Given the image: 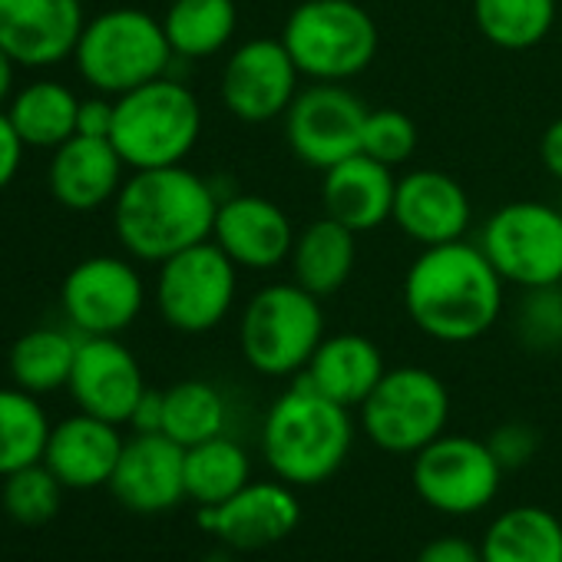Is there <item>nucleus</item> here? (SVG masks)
I'll use <instances>...</instances> for the list:
<instances>
[{
    "mask_svg": "<svg viewBox=\"0 0 562 562\" xmlns=\"http://www.w3.org/2000/svg\"><path fill=\"white\" fill-rule=\"evenodd\" d=\"M503 285L483 248L457 238L420 248L404 274V308L427 338L467 345L499 322Z\"/></svg>",
    "mask_w": 562,
    "mask_h": 562,
    "instance_id": "1",
    "label": "nucleus"
},
{
    "mask_svg": "<svg viewBox=\"0 0 562 562\" xmlns=\"http://www.w3.org/2000/svg\"><path fill=\"white\" fill-rule=\"evenodd\" d=\"M218 215L215 189L192 169H136L116 195L113 225L123 248L143 261H166L212 238Z\"/></svg>",
    "mask_w": 562,
    "mask_h": 562,
    "instance_id": "2",
    "label": "nucleus"
},
{
    "mask_svg": "<svg viewBox=\"0 0 562 562\" xmlns=\"http://www.w3.org/2000/svg\"><path fill=\"white\" fill-rule=\"evenodd\" d=\"M355 443L348 407L328 401L302 378L281 394L261 427V450L278 480L292 486H318L331 480Z\"/></svg>",
    "mask_w": 562,
    "mask_h": 562,
    "instance_id": "3",
    "label": "nucleus"
},
{
    "mask_svg": "<svg viewBox=\"0 0 562 562\" xmlns=\"http://www.w3.org/2000/svg\"><path fill=\"white\" fill-rule=\"evenodd\" d=\"M325 341L322 299L305 292L295 281H274L258 289L238 325V345L248 361L265 378L302 374Z\"/></svg>",
    "mask_w": 562,
    "mask_h": 562,
    "instance_id": "4",
    "label": "nucleus"
},
{
    "mask_svg": "<svg viewBox=\"0 0 562 562\" xmlns=\"http://www.w3.org/2000/svg\"><path fill=\"white\" fill-rule=\"evenodd\" d=\"M199 133L202 106L179 80L159 77L116 97V123L110 139L133 172L179 166L195 149Z\"/></svg>",
    "mask_w": 562,
    "mask_h": 562,
    "instance_id": "5",
    "label": "nucleus"
},
{
    "mask_svg": "<svg viewBox=\"0 0 562 562\" xmlns=\"http://www.w3.org/2000/svg\"><path fill=\"white\" fill-rule=\"evenodd\" d=\"M281 44L302 77L345 83L374 64L381 34L374 18L355 0H305L281 27Z\"/></svg>",
    "mask_w": 562,
    "mask_h": 562,
    "instance_id": "6",
    "label": "nucleus"
},
{
    "mask_svg": "<svg viewBox=\"0 0 562 562\" xmlns=\"http://www.w3.org/2000/svg\"><path fill=\"white\" fill-rule=\"evenodd\" d=\"M80 77L110 97H123L143 83L166 77L172 64V47L162 21L146 11L120 8L87 21L80 44L74 50Z\"/></svg>",
    "mask_w": 562,
    "mask_h": 562,
    "instance_id": "7",
    "label": "nucleus"
},
{
    "mask_svg": "<svg viewBox=\"0 0 562 562\" xmlns=\"http://www.w3.org/2000/svg\"><path fill=\"white\" fill-rule=\"evenodd\" d=\"M496 274L516 289H552L562 281V209L519 199L499 205L476 241Z\"/></svg>",
    "mask_w": 562,
    "mask_h": 562,
    "instance_id": "8",
    "label": "nucleus"
},
{
    "mask_svg": "<svg viewBox=\"0 0 562 562\" xmlns=\"http://www.w3.org/2000/svg\"><path fill=\"white\" fill-rule=\"evenodd\" d=\"M364 434L387 453H417L434 443L450 417V394L427 368H391L358 407Z\"/></svg>",
    "mask_w": 562,
    "mask_h": 562,
    "instance_id": "9",
    "label": "nucleus"
},
{
    "mask_svg": "<svg viewBox=\"0 0 562 562\" xmlns=\"http://www.w3.org/2000/svg\"><path fill=\"white\" fill-rule=\"evenodd\" d=\"M238 289V265L209 238L159 265L156 305L169 328L182 335H205L218 328Z\"/></svg>",
    "mask_w": 562,
    "mask_h": 562,
    "instance_id": "10",
    "label": "nucleus"
},
{
    "mask_svg": "<svg viewBox=\"0 0 562 562\" xmlns=\"http://www.w3.org/2000/svg\"><path fill=\"white\" fill-rule=\"evenodd\" d=\"M503 473L490 443L463 434H440L414 453L411 480L417 496L437 513L470 516L496 499Z\"/></svg>",
    "mask_w": 562,
    "mask_h": 562,
    "instance_id": "11",
    "label": "nucleus"
},
{
    "mask_svg": "<svg viewBox=\"0 0 562 562\" xmlns=\"http://www.w3.org/2000/svg\"><path fill=\"white\" fill-rule=\"evenodd\" d=\"M285 120L289 149L308 169H331L341 159L361 153L368 106L341 83H312L299 90Z\"/></svg>",
    "mask_w": 562,
    "mask_h": 562,
    "instance_id": "12",
    "label": "nucleus"
},
{
    "mask_svg": "<svg viewBox=\"0 0 562 562\" xmlns=\"http://www.w3.org/2000/svg\"><path fill=\"white\" fill-rule=\"evenodd\" d=\"M64 312L83 335L126 331L146 302L139 271L116 255H93L64 278Z\"/></svg>",
    "mask_w": 562,
    "mask_h": 562,
    "instance_id": "13",
    "label": "nucleus"
},
{
    "mask_svg": "<svg viewBox=\"0 0 562 562\" xmlns=\"http://www.w3.org/2000/svg\"><path fill=\"white\" fill-rule=\"evenodd\" d=\"M299 67L285 44L255 37L232 50L222 70V103L241 123H268L285 116L299 97Z\"/></svg>",
    "mask_w": 562,
    "mask_h": 562,
    "instance_id": "14",
    "label": "nucleus"
},
{
    "mask_svg": "<svg viewBox=\"0 0 562 562\" xmlns=\"http://www.w3.org/2000/svg\"><path fill=\"white\" fill-rule=\"evenodd\" d=\"M302 519L292 483H245L218 506L199 509V526L235 552H258L289 539Z\"/></svg>",
    "mask_w": 562,
    "mask_h": 562,
    "instance_id": "15",
    "label": "nucleus"
},
{
    "mask_svg": "<svg viewBox=\"0 0 562 562\" xmlns=\"http://www.w3.org/2000/svg\"><path fill=\"white\" fill-rule=\"evenodd\" d=\"M67 387L83 414L120 427L130 424L146 381L133 351L123 348L113 335H83Z\"/></svg>",
    "mask_w": 562,
    "mask_h": 562,
    "instance_id": "16",
    "label": "nucleus"
},
{
    "mask_svg": "<svg viewBox=\"0 0 562 562\" xmlns=\"http://www.w3.org/2000/svg\"><path fill=\"white\" fill-rule=\"evenodd\" d=\"M83 27L80 0H0V47L18 67H54L74 57Z\"/></svg>",
    "mask_w": 562,
    "mask_h": 562,
    "instance_id": "17",
    "label": "nucleus"
},
{
    "mask_svg": "<svg viewBox=\"0 0 562 562\" xmlns=\"http://www.w3.org/2000/svg\"><path fill=\"white\" fill-rule=\"evenodd\" d=\"M295 225L285 209L265 195H232L218 202L212 241L248 271H268L292 258Z\"/></svg>",
    "mask_w": 562,
    "mask_h": 562,
    "instance_id": "18",
    "label": "nucleus"
},
{
    "mask_svg": "<svg viewBox=\"0 0 562 562\" xmlns=\"http://www.w3.org/2000/svg\"><path fill=\"white\" fill-rule=\"evenodd\" d=\"M110 490L133 513L172 509L186 499V447L166 434H136L123 443Z\"/></svg>",
    "mask_w": 562,
    "mask_h": 562,
    "instance_id": "19",
    "label": "nucleus"
},
{
    "mask_svg": "<svg viewBox=\"0 0 562 562\" xmlns=\"http://www.w3.org/2000/svg\"><path fill=\"white\" fill-rule=\"evenodd\" d=\"M467 189L440 169H414L397 179L391 222L420 248L457 241L470 228Z\"/></svg>",
    "mask_w": 562,
    "mask_h": 562,
    "instance_id": "20",
    "label": "nucleus"
},
{
    "mask_svg": "<svg viewBox=\"0 0 562 562\" xmlns=\"http://www.w3.org/2000/svg\"><path fill=\"white\" fill-rule=\"evenodd\" d=\"M123 443L126 440L120 437L116 424L80 411L50 430L44 463L70 490L110 486L113 470H116L120 453H123Z\"/></svg>",
    "mask_w": 562,
    "mask_h": 562,
    "instance_id": "21",
    "label": "nucleus"
},
{
    "mask_svg": "<svg viewBox=\"0 0 562 562\" xmlns=\"http://www.w3.org/2000/svg\"><path fill=\"white\" fill-rule=\"evenodd\" d=\"M322 205L325 215L348 225L351 232H371L391 222L397 179L394 169L371 159L368 153H355L338 166L322 172Z\"/></svg>",
    "mask_w": 562,
    "mask_h": 562,
    "instance_id": "22",
    "label": "nucleus"
},
{
    "mask_svg": "<svg viewBox=\"0 0 562 562\" xmlns=\"http://www.w3.org/2000/svg\"><path fill=\"white\" fill-rule=\"evenodd\" d=\"M123 169H126V162L116 153L113 139L70 136L54 153L50 189L60 205H67L74 212H90L120 195Z\"/></svg>",
    "mask_w": 562,
    "mask_h": 562,
    "instance_id": "23",
    "label": "nucleus"
},
{
    "mask_svg": "<svg viewBox=\"0 0 562 562\" xmlns=\"http://www.w3.org/2000/svg\"><path fill=\"white\" fill-rule=\"evenodd\" d=\"M387 374L381 348L364 335H331L318 345L308 368L299 374L318 394L341 407H361Z\"/></svg>",
    "mask_w": 562,
    "mask_h": 562,
    "instance_id": "24",
    "label": "nucleus"
},
{
    "mask_svg": "<svg viewBox=\"0 0 562 562\" xmlns=\"http://www.w3.org/2000/svg\"><path fill=\"white\" fill-rule=\"evenodd\" d=\"M355 235L358 232L335 222L331 215H322L312 225H305L299 232L292 258H289L295 285H302L305 292H312L322 302L331 299L335 292H341L355 271V261H358Z\"/></svg>",
    "mask_w": 562,
    "mask_h": 562,
    "instance_id": "25",
    "label": "nucleus"
},
{
    "mask_svg": "<svg viewBox=\"0 0 562 562\" xmlns=\"http://www.w3.org/2000/svg\"><path fill=\"white\" fill-rule=\"evenodd\" d=\"M483 562H562V522L542 506L499 513L483 542Z\"/></svg>",
    "mask_w": 562,
    "mask_h": 562,
    "instance_id": "26",
    "label": "nucleus"
},
{
    "mask_svg": "<svg viewBox=\"0 0 562 562\" xmlns=\"http://www.w3.org/2000/svg\"><path fill=\"white\" fill-rule=\"evenodd\" d=\"M238 27L235 0H172L162 31L169 47L182 60H205L228 47Z\"/></svg>",
    "mask_w": 562,
    "mask_h": 562,
    "instance_id": "27",
    "label": "nucleus"
},
{
    "mask_svg": "<svg viewBox=\"0 0 562 562\" xmlns=\"http://www.w3.org/2000/svg\"><path fill=\"white\" fill-rule=\"evenodd\" d=\"M77 113H80L77 93L50 80L24 87L8 110L24 146H37V149H57L70 136H77Z\"/></svg>",
    "mask_w": 562,
    "mask_h": 562,
    "instance_id": "28",
    "label": "nucleus"
},
{
    "mask_svg": "<svg viewBox=\"0 0 562 562\" xmlns=\"http://www.w3.org/2000/svg\"><path fill=\"white\" fill-rule=\"evenodd\" d=\"M251 483L248 453L225 434L186 447V496L202 506H218Z\"/></svg>",
    "mask_w": 562,
    "mask_h": 562,
    "instance_id": "29",
    "label": "nucleus"
},
{
    "mask_svg": "<svg viewBox=\"0 0 562 562\" xmlns=\"http://www.w3.org/2000/svg\"><path fill=\"white\" fill-rule=\"evenodd\" d=\"M50 430L54 427L37 394L24 387L0 391V476L41 463L47 453Z\"/></svg>",
    "mask_w": 562,
    "mask_h": 562,
    "instance_id": "30",
    "label": "nucleus"
},
{
    "mask_svg": "<svg viewBox=\"0 0 562 562\" xmlns=\"http://www.w3.org/2000/svg\"><path fill=\"white\" fill-rule=\"evenodd\" d=\"M80 341L60 328H34L11 348V378L31 394H50L70 384Z\"/></svg>",
    "mask_w": 562,
    "mask_h": 562,
    "instance_id": "31",
    "label": "nucleus"
},
{
    "mask_svg": "<svg viewBox=\"0 0 562 562\" xmlns=\"http://www.w3.org/2000/svg\"><path fill=\"white\" fill-rule=\"evenodd\" d=\"M480 34L503 50H529L552 31L555 0H473Z\"/></svg>",
    "mask_w": 562,
    "mask_h": 562,
    "instance_id": "32",
    "label": "nucleus"
},
{
    "mask_svg": "<svg viewBox=\"0 0 562 562\" xmlns=\"http://www.w3.org/2000/svg\"><path fill=\"white\" fill-rule=\"evenodd\" d=\"M225 401L205 381H179L166 391L162 434L179 447H195L225 434Z\"/></svg>",
    "mask_w": 562,
    "mask_h": 562,
    "instance_id": "33",
    "label": "nucleus"
},
{
    "mask_svg": "<svg viewBox=\"0 0 562 562\" xmlns=\"http://www.w3.org/2000/svg\"><path fill=\"white\" fill-rule=\"evenodd\" d=\"M60 499L64 483L44 460L4 476V509L21 526H47L60 513Z\"/></svg>",
    "mask_w": 562,
    "mask_h": 562,
    "instance_id": "34",
    "label": "nucleus"
},
{
    "mask_svg": "<svg viewBox=\"0 0 562 562\" xmlns=\"http://www.w3.org/2000/svg\"><path fill=\"white\" fill-rule=\"evenodd\" d=\"M414 149H417V126L407 113H401L394 106L368 110L361 153H368L371 159L394 169V166L407 162L414 156Z\"/></svg>",
    "mask_w": 562,
    "mask_h": 562,
    "instance_id": "35",
    "label": "nucleus"
},
{
    "mask_svg": "<svg viewBox=\"0 0 562 562\" xmlns=\"http://www.w3.org/2000/svg\"><path fill=\"white\" fill-rule=\"evenodd\" d=\"M516 331L526 348L546 351L562 341V295L552 289H526L516 308Z\"/></svg>",
    "mask_w": 562,
    "mask_h": 562,
    "instance_id": "36",
    "label": "nucleus"
},
{
    "mask_svg": "<svg viewBox=\"0 0 562 562\" xmlns=\"http://www.w3.org/2000/svg\"><path fill=\"white\" fill-rule=\"evenodd\" d=\"M486 443H490V450H493V457L499 460L503 470H519V467L536 453L539 437H536V430L526 427V424H506V427H499Z\"/></svg>",
    "mask_w": 562,
    "mask_h": 562,
    "instance_id": "37",
    "label": "nucleus"
},
{
    "mask_svg": "<svg viewBox=\"0 0 562 562\" xmlns=\"http://www.w3.org/2000/svg\"><path fill=\"white\" fill-rule=\"evenodd\" d=\"M113 123H116V103H110L106 97L80 100V113H77V136L110 139V136H113Z\"/></svg>",
    "mask_w": 562,
    "mask_h": 562,
    "instance_id": "38",
    "label": "nucleus"
},
{
    "mask_svg": "<svg viewBox=\"0 0 562 562\" xmlns=\"http://www.w3.org/2000/svg\"><path fill=\"white\" fill-rule=\"evenodd\" d=\"M414 562H483V552L476 542L463 539V536H440L430 539Z\"/></svg>",
    "mask_w": 562,
    "mask_h": 562,
    "instance_id": "39",
    "label": "nucleus"
},
{
    "mask_svg": "<svg viewBox=\"0 0 562 562\" xmlns=\"http://www.w3.org/2000/svg\"><path fill=\"white\" fill-rule=\"evenodd\" d=\"M24 159V139L18 136L8 113H0V189H8Z\"/></svg>",
    "mask_w": 562,
    "mask_h": 562,
    "instance_id": "40",
    "label": "nucleus"
},
{
    "mask_svg": "<svg viewBox=\"0 0 562 562\" xmlns=\"http://www.w3.org/2000/svg\"><path fill=\"white\" fill-rule=\"evenodd\" d=\"M162 414H166V391L146 387L133 417H130V427L136 434H162Z\"/></svg>",
    "mask_w": 562,
    "mask_h": 562,
    "instance_id": "41",
    "label": "nucleus"
},
{
    "mask_svg": "<svg viewBox=\"0 0 562 562\" xmlns=\"http://www.w3.org/2000/svg\"><path fill=\"white\" fill-rule=\"evenodd\" d=\"M539 153H542V166H546V172H549L552 179H559V182H562V116H559V120H552V123L546 126Z\"/></svg>",
    "mask_w": 562,
    "mask_h": 562,
    "instance_id": "42",
    "label": "nucleus"
},
{
    "mask_svg": "<svg viewBox=\"0 0 562 562\" xmlns=\"http://www.w3.org/2000/svg\"><path fill=\"white\" fill-rule=\"evenodd\" d=\"M14 57L0 47V106H4V100L11 97V87H14Z\"/></svg>",
    "mask_w": 562,
    "mask_h": 562,
    "instance_id": "43",
    "label": "nucleus"
},
{
    "mask_svg": "<svg viewBox=\"0 0 562 562\" xmlns=\"http://www.w3.org/2000/svg\"><path fill=\"white\" fill-rule=\"evenodd\" d=\"M205 562H232V559H228L225 552H212V555H209Z\"/></svg>",
    "mask_w": 562,
    "mask_h": 562,
    "instance_id": "44",
    "label": "nucleus"
},
{
    "mask_svg": "<svg viewBox=\"0 0 562 562\" xmlns=\"http://www.w3.org/2000/svg\"><path fill=\"white\" fill-rule=\"evenodd\" d=\"M559 295H562V281H559Z\"/></svg>",
    "mask_w": 562,
    "mask_h": 562,
    "instance_id": "45",
    "label": "nucleus"
}]
</instances>
